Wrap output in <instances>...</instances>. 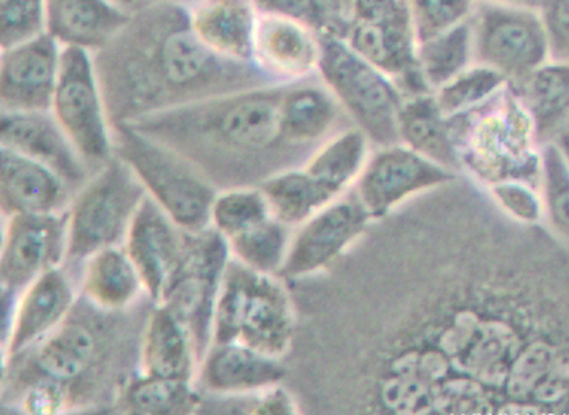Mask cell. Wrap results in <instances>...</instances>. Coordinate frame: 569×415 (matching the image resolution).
I'll list each match as a JSON object with an SVG mask.
<instances>
[{
  "mask_svg": "<svg viewBox=\"0 0 569 415\" xmlns=\"http://www.w3.org/2000/svg\"><path fill=\"white\" fill-rule=\"evenodd\" d=\"M485 195L460 175L382 217L355 411L527 413L562 397L558 355L530 331L519 221Z\"/></svg>",
  "mask_w": 569,
  "mask_h": 415,
  "instance_id": "cell-1",
  "label": "cell"
},
{
  "mask_svg": "<svg viewBox=\"0 0 569 415\" xmlns=\"http://www.w3.org/2000/svg\"><path fill=\"white\" fill-rule=\"evenodd\" d=\"M93 60L113 126L273 84L253 64L227 60L206 48L184 6H159L131 16Z\"/></svg>",
  "mask_w": 569,
  "mask_h": 415,
  "instance_id": "cell-2",
  "label": "cell"
},
{
  "mask_svg": "<svg viewBox=\"0 0 569 415\" xmlns=\"http://www.w3.org/2000/svg\"><path fill=\"white\" fill-rule=\"evenodd\" d=\"M284 84L193 102L131 123V129L189 160L220 191L261 188L311 159L284 138Z\"/></svg>",
  "mask_w": 569,
  "mask_h": 415,
  "instance_id": "cell-3",
  "label": "cell"
},
{
  "mask_svg": "<svg viewBox=\"0 0 569 415\" xmlns=\"http://www.w3.org/2000/svg\"><path fill=\"white\" fill-rule=\"evenodd\" d=\"M152 310V307H151ZM106 311L78 295L68 318L47 338L3 361V404L27 389L41 386L60 398L63 411L97 408L114 402L136 375L130 365L140 360L148 316Z\"/></svg>",
  "mask_w": 569,
  "mask_h": 415,
  "instance_id": "cell-4",
  "label": "cell"
},
{
  "mask_svg": "<svg viewBox=\"0 0 569 415\" xmlns=\"http://www.w3.org/2000/svg\"><path fill=\"white\" fill-rule=\"evenodd\" d=\"M451 119L463 171L478 183L522 182L538 188L542 158L535 125L518 94L507 84L488 101Z\"/></svg>",
  "mask_w": 569,
  "mask_h": 415,
  "instance_id": "cell-5",
  "label": "cell"
},
{
  "mask_svg": "<svg viewBox=\"0 0 569 415\" xmlns=\"http://www.w3.org/2000/svg\"><path fill=\"white\" fill-rule=\"evenodd\" d=\"M280 279L230 257L213 316L212 344L238 343L282 360L295 341L296 315Z\"/></svg>",
  "mask_w": 569,
  "mask_h": 415,
  "instance_id": "cell-6",
  "label": "cell"
},
{
  "mask_svg": "<svg viewBox=\"0 0 569 415\" xmlns=\"http://www.w3.org/2000/svg\"><path fill=\"white\" fill-rule=\"evenodd\" d=\"M148 195L130 164L117 154L99 168L69 208L63 269L82 270L93 254L126 242L133 217Z\"/></svg>",
  "mask_w": 569,
  "mask_h": 415,
  "instance_id": "cell-7",
  "label": "cell"
},
{
  "mask_svg": "<svg viewBox=\"0 0 569 415\" xmlns=\"http://www.w3.org/2000/svg\"><path fill=\"white\" fill-rule=\"evenodd\" d=\"M114 154L130 164L148 195L191 233L212 227L218 189L189 160L130 125L113 126Z\"/></svg>",
  "mask_w": 569,
  "mask_h": 415,
  "instance_id": "cell-8",
  "label": "cell"
},
{
  "mask_svg": "<svg viewBox=\"0 0 569 415\" xmlns=\"http://www.w3.org/2000/svg\"><path fill=\"white\" fill-rule=\"evenodd\" d=\"M319 75L373 146L401 143L399 110L406 97L386 73L361 59L348 41L320 34Z\"/></svg>",
  "mask_w": 569,
  "mask_h": 415,
  "instance_id": "cell-9",
  "label": "cell"
},
{
  "mask_svg": "<svg viewBox=\"0 0 569 415\" xmlns=\"http://www.w3.org/2000/svg\"><path fill=\"white\" fill-rule=\"evenodd\" d=\"M51 110L93 174L113 158V125L92 52L63 48Z\"/></svg>",
  "mask_w": 569,
  "mask_h": 415,
  "instance_id": "cell-10",
  "label": "cell"
},
{
  "mask_svg": "<svg viewBox=\"0 0 569 415\" xmlns=\"http://www.w3.org/2000/svg\"><path fill=\"white\" fill-rule=\"evenodd\" d=\"M472 23L476 63L502 73L510 84L551 61L550 39L538 8L477 0Z\"/></svg>",
  "mask_w": 569,
  "mask_h": 415,
  "instance_id": "cell-11",
  "label": "cell"
},
{
  "mask_svg": "<svg viewBox=\"0 0 569 415\" xmlns=\"http://www.w3.org/2000/svg\"><path fill=\"white\" fill-rule=\"evenodd\" d=\"M230 257L229 242L217 229L192 233L187 261L160 303L187 324L200 365L212 345L213 316Z\"/></svg>",
  "mask_w": 569,
  "mask_h": 415,
  "instance_id": "cell-12",
  "label": "cell"
},
{
  "mask_svg": "<svg viewBox=\"0 0 569 415\" xmlns=\"http://www.w3.org/2000/svg\"><path fill=\"white\" fill-rule=\"evenodd\" d=\"M459 175L398 143L373 151L352 189L370 220L379 221L408 200L443 186Z\"/></svg>",
  "mask_w": 569,
  "mask_h": 415,
  "instance_id": "cell-13",
  "label": "cell"
},
{
  "mask_svg": "<svg viewBox=\"0 0 569 415\" xmlns=\"http://www.w3.org/2000/svg\"><path fill=\"white\" fill-rule=\"evenodd\" d=\"M370 223L372 220L353 189L346 192L300 225L291 237L280 277L299 281L328 269L365 236Z\"/></svg>",
  "mask_w": 569,
  "mask_h": 415,
  "instance_id": "cell-14",
  "label": "cell"
},
{
  "mask_svg": "<svg viewBox=\"0 0 569 415\" xmlns=\"http://www.w3.org/2000/svg\"><path fill=\"white\" fill-rule=\"evenodd\" d=\"M68 233L69 209L47 215L7 217L0 257L2 290L20 294L40 275L63 266Z\"/></svg>",
  "mask_w": 569,
  "mask_h": 415,
  "instance_id": "cell-15",
  "label": "cell"
},
{
  "mask_svg": "<svg viewBox=\"0 0 569 415\" xmlns=\"http://www.w3.org/2000/svg\"><path fill=\"white\" fill-rule=\"evenodd\" d=\"M192 233L181 229L150 195L142 201L123 246L142 277L147 297L160 304L187 261Z\"/></svg>",
  "mask_w": 569,
  "mask_h": 415,
  "instance_id": "cell-16",
  "label": "cell"
},
{
  "mask_svg": "<svg viewBox=\"0 0 569 415\" xmlns=\"http://www.w3.org/2000/svg\"><path fill=\"white\" fill-rule=\"evenodd\" d=\"M2 112L51 110L63 47L49 32L0 48Z\"/></svg>",
  "mask_w": 569,
  "mask_h": 415,
  "instance_id": "cell-17",
  "label": "cell"
},
{
  "mask_svg": "<svg viewBox=\"0 0 569 415\" xmlns=\"http://www.w3.org/2000/svg\"><path fill=\"white\" fill-rule=\"evenodd\" d=\"M0 148L19 152L51 168L73 193L80 191L93 175L52 110L2 112Z\"/></svg>",
  "mask_w": 569,
  "mask_h": 415,
  "instance_id": "cell-18",
  "label": "cell"
},
{
  "mask_svg": "<svg viewBox=\"0 0 569 415\" xmlns=\"http://www.w3.org/2000/svg\"><path fill=\"white\" fill-rule=\"evenodd\" d=\"M320 34L299 20L259 14L251 63L273 84L307 80L319 73Z\"/></svg>",
  "mask_w": 569,
  "mask_h": 415,
  "instance_id": "cell-19",
  "label": "cell"
},
{
  "mask_svg": "<svg viewBox=\"0 0 569 415\" xmlns=\"http://www.w3.org/2000/svg\"><path fill=\"white\" fill-rule=\"evenodd\" d=\"M78 295L72 275L63 266L49 270L24 287L3 336V361L28 351L60 327L76 306Z\"/></svg>",
  "mask_w": 569,
  "mask_h": 415,
  "instance_id": "cell-20",
  "label": "cell"
},
{
  "mask_svg": "<svg viewBox=\"0 0 569 415\" xmlns=\"http://www.w3.org/2000/svg\"><path fill=\"white\" fill-rule=\"evenodd\" d=\"M280 113L284 138L308 155L333 135L355 126L319 73L284 84Z\"/></svg>",
  "mask_w": 569,
  "mask_h": 415,
  "instance_id": "cell-21",
  "label": "cell"
},
{
  "mask_svg": "<svg viewBox=\"0 0 569 415\" xmlns=\"http://www.w3.org/2000/svg\"><path fill=\"white\" fill-rule=\"evenodd\" d=\"M76 193L51 168L0 148V208L3 220L68 211Z\"/></svg>",
  "mask_w": 569,
  "mask_h": 415,
  "instance_id": "cell-22",
  "label": "cell"
},
{
  "mask_svg": "<svg viewBox=\"0 0 569 415\" xmlns=\"http://www.w3.org/2000/svg\"><path fill=\"white\" fill-rule=\"evenodd\" d=\"M284 375L279 357L238 343H213L200 365L201 384L220 396H249L280 384Z\"/></svg>",
  "mask_w": 569,
  "mask_h": 415,
  "instance_id": "cell-23",
  "label": "cell"
},
{
  "mask_svg": "<svg viewBox=\"0 0 569 415\" xmlns=\"http://www.w3.org/2000/svg\"><path fill=\"white\" fill-rule=\"evenodd\" d=\"M188 14L192 31L206 48L227 60L251 63L261 14L253 0H196Z\"/></svg>",
  "mask_w": 569,
  "mask_h": 415,
  "instance_id": "cell-24",
  "label": "cell"
},
{
  "mask_svg": "<svg viewBox=\"0 0 569 415\" xmlns=\"http://www.w3.org/2000/svg\"><path fill=\"white\" fill-rule=\"evenodd\" d=\"M130 18L111 0H47V32L63 48L94 53L109 44Z\"/></svg>",
  "mask_w": 569,
  "mask_h": 415,
  "instance_id": "cell-25",
  "label": "cell"
},
{
  "mask_svg": "<svg viewBox=\"0 0 569 415\" xmlns=\"http://www.w3.org/2000/svg\"><path fill=\"white\" fill-rule=\"evenodd\" d=\"M200 368L196 343L187 324L164 304H154L140 348V373L193 382Z\"/></svg>",
  "mask_w": 569,
  "mask_h": 415,
  "instance_id": "cell-26",
  "label": "cell"
},
{
  "mask_svg": "<svg viewBox=\"0 0 569 415\" xmlns=\"http://www.w3.org/2000/svg\"><path fill=\"white\" fill-rule=\"evenodd\" d=\"M510 88L533 121L538 145L555 141L569 122V61H548Z\"/></svg>",
  "mask_w": 569,
  "mask_h": 415,
  "instance_id": "cell-27",
  "label": "cell"
},
{
  "mask_svg": "<svg viewBox=\"0 0 569 415\" xmlns=\"http://www.w3.org/2000/svg\"><path fill=\"white\" fill-rule=\"evenodd\" d=\"M80 294L106 311H127L146 294L142 277L126 246L101 250L81 270Z\"/></svg>",
  "mask_w": 569,
  "mask_h": 415,
  "instance_id": "cell-28",
  "label": "cell"
},
{
  "mask_svg": "<svg viewBox=\"0 0 569 415\" xmlns=\"http://www.w3.org/2000/svg\"><path fill=\"white\" fill-rule=\"evenodd\" d=\"M398 122L403 145L449 171L463 172L451 119L437 105L435 93L406 98Z\"/></svg>",
  "mask_w": 569,
  "mask_h": 415,
  "instance_id": "cell-29",
  "label": "cell"
},
{
  "mask_svg": "<svg viewBox=\"0 0 569 415\" xmlns=\"http://www.w3.org/2000/svg\"><path fill=\"white\" fill-rule=\"evenodd\" d=\"M370 145L369 138L358 126H350L323 143L303 164V170L338 200L357 183L372 154Z\"/></svg>",
  "mask_w": 569,
  "mask_h": 415,
  "instance_id": "cell-30",
  "label": "cell"
},
{
  "mask_svg": "<svg viewBox=\"0 0 569 415\" xmlns=\"http://www.w3.org/2000/svg\"><path fill=\"white\" fill-rule=\"evenodd\" d=\"M192 382L168 379L138 373L123 386L117 404L130 414H192L201 406Z\"/></svg>",
  "mask_w": 569,
  "mask_h": 415,
  "instance_id": "cell-31",
  "label": "cell"
},
{
  "mask_svg": "<svg viewBox=\"0 0 569 415\" xmlns=\"http://www.w3.org/2000/svg\"><path fill=\"white\" fill-rule=\"evenodd\" d=\"M418 63L432 93L471 68L476 63L472 16L451 30L419 43Z\"/></svg>",
  "mask_w": 569,
  "mask_h": 415,
  "instance_id": "cell-32",
  "label": "cell"
},
{
  "mask_svg": "<svg viewBox=\"0 0 569 415\" xmlns=\"http://www.w3.org/2000/svg\"><path fill=\"white\" fill-rule=\"evenodd\" d=\"M261 189L274 217L291 229L300 227L305 221L336 201L303 166L274 175Z\"/></svg>",
  "mask_w": 569,
  "mask_h": 415,
  "instance_id": "cell-33",
  "label": "cell"
},
{
  "mask_svg": "<svg viewBox=\"0 0 569 415\" xmlns=\"http://www.w3.org/2000/svg\"><path fill=\"white\" fill-rule=\"evenodd\" d=\"M291 227L278 217H268L229 240L232 256L259 273L279 275L291 244Z\"/></svg>",
  "mask_w": 569,
  "mask_h": 415,
  "instance_id": "cell-34",
  "label": "cell"
},
{
  "mask_svg": "<svg viewBox=\"0 0 569 415\" xmlns=\"http://www.w3.org/2000/svg\"><path fill=\"white\" fill-rule=\"evenodd\" d=\"M274 216L261 188L227 189L212 204V227L227 241Z\"/></svg>",
  "mask_w": 569,
  "mask_h": 415,
  "instance_id": "cell-35",
  "label": "cell"
},
{
  "mask_svg": "<svg viewBox=\"0 0 569 415\" xmlns=\"http://www.w3.org/2000/svg\"><path fill=\"white\" fill-rule=\"evenodd\" d=\"M509 84L502 73L488 65L473 63L460 75L437 89L435 100L447 118L469 112Z\"/></svg>",
  "mask_w": 569,
  "mask_h": 415,
  "instance_id": "cell-36",
  "label": "cell"
},
{
  "mask_svg": "<svg viewBox=\"0 0 569 415\" xmlns=\"http://www.w3.org/2000/svg\"><path fill=\"white\" fill-rule=\"evenodd\" d=\"M477 0H408L418 44L471 18Z\"/></svg>",
  "mask_w": 569,
  "mask_h": 415,
  "instance_id": "cell-37",
  "label": "cell"
},
{
  "mask_svg": "<svg viewBox=\"0 0 569 415\" xmlns=\"http://www.w3.org/2000/svg\"><path fill=\"white\" fill-rule=\"evenodd\" d=\"M548 213L560 232L569 234V162L555 142L540 146Z\"/></svg>",
  "mask_w": 569,
  "mask_h": 415,
  "instance_id": "cell-38",
  "label": "cell"
},
{
  "mask_svg": "<svg viewBox=\"0 0 569 415\" xmlns=\"http://www.w3.org/2000/svg\"><path fill=\"white\" fill-rule=\"evenodd\" d=\"M47 31V0H0V48Z\"/></svg>",
  "mask_w": 569,
  "mask_h": 415,
  "instance_id": "cell-39",
  "label": "cell"
},
{
  "mask_svg": "<svg viewBox=\"0 0 569 415\" xmlns=\"http://www.w3.org/2000/svg\"><path fill=\"white\" fill-rule=\"evenodd\" d=\"M490 195L507 215L519 223H536L540 216V203L535 188L522 182H501L489 186Z\"/></svg>",
  "mask_w": 569,
  "mask_h": 415,
  "instance_id": "cell-40",
  "label": "cell"
},
{
  "mask_svg": "<svg viewBox=\"0 0 569 415\" xmlns=\"http://www.w3.org/2000/svg\"><path fill=\"white\" fill-rule=\"evenodd\" d=\"M550 39L551 60L569 61V0H539Z\"/></svg>",
  "mask_w": 569,
  "mask_h": 415,
  "instance_id": "cell-41",
  "label": "cell"
},
{
  "mask_svg": "<svg viewBox=\"0 0 569 415\" xmlns=\"http://www.w3.org/2000/svg\"><path fill=\"white\" fill-rule=\"evenodd\" d=\"M253 2L263 14L299 20L319 34H323L326 30V20L319 0H253Z\"/></svg>",
  "mask_w": 569,
  "mask_h": 415,
  "instance_id": "cell-42",
  "label": "cell"
},
{
  "mask_svg": "<svg viewBox=\"0 0 569 415\" xmlns=\"http://www.w3.org/2000/svg\"><path fill=\"white\" fill-rule=\"evenodd\" d=\"M408 0H357L355 19L362 22H390L410 18Z\"/></svg>",
  "mask_w": 569,
  "mask_h": 415,
  "instance_id": "cell-43",
  "label": "cell"
},
{
  "mask_svg": "<svg viewBox=\"0 0 569 415\" xmlns=\"http://www.w3.org/2000/svg\"><path fill=\"white\" fill-rule=\"evenodd\" d=\"M296 401L282 386L273 385L254 393L249 414H297Z\"/></svg>",
  "mask_w": 569,
  "mask_h": 415,
  "instance_id": "cell-44",
  "label": "cell"
},
{
  "mask_svg": "<svg viewBox=\"0 0 569 415\" xmlns=\"http://www.w3.org/2000/svg\"><path fill=\"white\" fill-rule=\"evenodd\" d=\"M319 3L326 20L323 34L345 39L355 19V3H357V0H319Z\"/></svg>",
  "mask_w": 569,
  "mask_h": 415,
  "instance_id": "cell-45",
  "label": "cell"
},
{
  "mask_svg": "<svg viewBox=\"0 0 569 415\" xmlns=\"http://www.w3.org/2000/svg\"><path fill=\"white\" fill-rule=\"evenodd\" d=\"M117 3L127 14H138L140 11L150 10L159 6H184L189 7L196 0H111Z\"/></svg>",
  "mask_w": 569,
  "mask_h": 415,
  "instance_id": "cell-46",
  "label": "cell"
},
{
  "mask_svg": "<svg viewBox=\"0 0 569 415\" xmlns=\"http://www.w3.org/2000/svg\"><path fill=\"white\" fill-rule=\"evenodd\" d=\"M552 142L559 146V150L562 151V154L569 162V122L567 125H565V129L560 131L558 138H556Z\"/></svg>",
  "mask_w": 569,
  "mask_h": 415,
  "instance_id": "cell-47",
  "label": "cell"
},
{
  "mask_svg": "<svg viewBox=\"0 0 569 415\" xmlns=\"http://www.w3.org/2000/svg\"><path fill=\"white\" fill-rule=\"evenodd\" d=\"M490 2L511 3V6H522L538 8L539 0H490Z\"/></svg>",
  "mask_w": 569,
  "mask_h": 415,
  "instance_id": "cell-48",
  "label": "cell"
}]
</instances>
